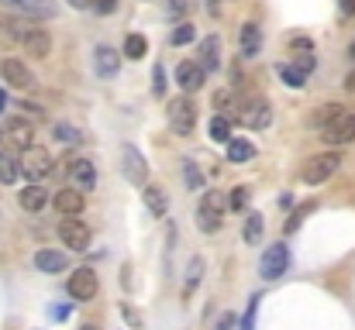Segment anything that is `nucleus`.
<instances>
[{"instance_id":"1","label":"nucleus","mask_w":355,"mask_h":330,"mask_svg":"<svg viewBox=\"0 0 355 330\" xmlns=\"http://www.w3.org/2000/svg\"><path fill=\"white\" fill-rule=\"evenodd\" d=\"M338 165H342V155L338 152H324V155H314L307 165H304V183L307 186H321V183H328L335 172H338Z\"/></svg>"},{"instance_id":"2","label":"nucleus","mask_w":355,"mask_h":330,"mask_svg":"<svg viewBox=\"0 0 355 330\" xmlns=\"http://www.w3.org/2000/svg\"><path fill=\"white\" fill-rule=\"evenodd\" d=\"M286 268H290V248L286 244H269L259 258V275L266 282H276V279L286 275Z\"/></svg>"},{"instance_id":"3","label":"nucleus","mask_w":355,"mask_h":330,"mask_svg":"<svg viewBox=\"0 0 355 330\" xmlns=\"http://www.w3.org/2000/svg\"><path fill=\"white\" fill-rule=\"evenodd\" d=\"M225 223V200L218 193H204V200L197 203V227L200 234H214Z\"/></svg>"},{"instance_id":"4","label":"nucleus","mask_w":355,"mask_h":330,"mask_svg":"<svg viewBox=\"0 0 355 330\" xmlns=\"http://www.w3.org/2000/svg\"><path fill=\"white\" fill-rule=\"evenodd\" d=\"M166 117H169V131L180 134V138H187L193 131V124H197V107H193V100L180 97V100H173L166 107Z\"/></svg>"},{"instance_id":"5","label":"nucleus","mask_w":355,"mask_h":330,"mask_svg":"<svg viewBox=\"0 0 355 330\" xmlns=\"http://www.w3.org/2000/svg\"><path fill=\"white\" fill-rule=\"evenodd\" d=\"M241 124L245 127H252V131H266L269 124H272V107H269V100H262V97H248L245 104H241Z\"/></svg>"},{"instance_id":"6","label":"nucleus","mask_w":355,"mask_h":330,"mask_svg":"<svg viewBox=\"0 0 355 330\" xmlns=\"http://www.w3.org/2000/svg\"><path fill=\"white\" fill-rule=\"evenodd\" d=\"M17 165H21V172H24L31 183H42V179L52 172V155H49L45 148H35V145H31V148H24V158H21Z\"/></svg>"},{"instance_id":"7","label":"nucleus","mask_w":355,"mask_h":330,"mask_svg":"<svg viewBox=\"0 0 355 330\" xmlns=\"http://www.w3.org/2000/svg\"><path fill=\"white\" fill-rule=\"evenodd\" d=\"M66 289H69V296H73L76 303H90V300L97 296L101 282H97L94 268H76V272L66 279Z\"/></svg>"},{"instance_id":"8","label":"nucleus","mask_w":355,"mask_h":330,"mask_svg":"<svg viewBox=\"0 0 355 330\" xmlns=\"http://www.w3.org/2000/svg\"><path fill=\"white\" fill-rule=\"evenodd\" d=\"M0 76H3V83H10L14 90H35V86H38V76H35L21 59H3V62H0Z\"/></svg>"},{"instance_id":"9","label":"nucleus","mask_w":355,"mask_h":330,"mask_svg":"<svg viewBox=\"0 0 355 330\" xmlns=\"http://www.w3.org/2000/svg\"><path fill=\"white\" fill-rule=\"evenodd\" d=\"M321 134H324L328 145H352L355 141V113L352 110H342L328 127H321Z\"/></svg>"},{"instance_id":"10","label":"nucleus","mask_w":355,"mask_h":330,"mask_svg":"<svg viewBox=\"0 0 355 330\" xmlns=\"http://www.w3.org/2000/svg\"><path fill=\"white\" fill-rule=\"evenodd\" d=\"M59 241H62L66 248H73V251H87V248H90V227H87L83 220L66 217L59 223Z\"/></svg>"},{"instance_id":"11","label":"nucleus","mask_w":355,"mask_h":330,"mask_svg":"<svg viewBox=\"0 0 355 330\" xmlns=\"http://www.w3.org/2000/svg\"><path fill=\"white\" fill-rule=\"evenodd\" d=\"M3 138L14 145V148H31L35 145V124L28 117H7L3 120Z\"/></svg>"},{"instance_id":"12","label":"nucleus","mask_w":355,"mask_h":330,"mask_svg":"<svg viewBox=\"0 0 355 330\" xmlns=\"http://www.w3.org/2000/svg\"><path fill=\"white\" fill-rule=\"evenodd\" d=\"M121 169H124L128 183L145 186V179H148V165H145V158H141V152H138L135 145H124V148H121Z\"/></svg>"},{"instance_id":"13","label":"nucleus","mask_w":355,"mask_h":330,"mask_svg":"<svg viewBox=\"0 0 355 330\" xmlns=\"http://www.w3.org/2000/svg\"><path fill=\"white\" fill-rule=\"evenodd\" d=\"M17 42H21V48H24L28 55H35V59H45V55L52 52V35H49L45 28H24Z\"/></svg>"},{"instance_id":"14","label":"nucleus","mask_w":355,"mask_h":330,"mask_svg":"<svg viewBox=\"0 0 355 330\" xmlns=\"http://www.w3.org/2000/svg\"><path fill=\"white\" fill-rule=\"evenodd\" d=\"M7 10H17L24 17H55L59 3L55 0H0Z\"/></svg>"},{"instance_id":"15","label":"nucleus","mask_w":355,"mask_h":330,"mask_svg":"<svg viewBox=\"0 0 355 330\" xmlns=\"http://www.w3.org/2000/svg\"><path fill=\"white\" fill-rule=\"evenodd\" d=\"M204 83H207V73H204L197 62H190V59H187V62H180V66H176V86H180L183 93H197Z\"/></svg>"},{"instance_id":"16","label":"nucleus","mask_w":355,"mask_h":330,"mask_svg":"<svg viewBox=\"0 0 355 330\" xmlns=\"http://www.w3.org/2000/svg\"><path fill=\"white\" fill-rule=\"evenodd\" d=\"M121 69V55L111 48V45H97L94 48V73L101 76V80H114Z\"/></svg>"},{"instance_id":"17","label":"nucleus","mask_w":355,"mask_h":330,"mask_svg":"<svg viewBox=\"0 0 355 330\" xmlns=\"http://www.w3.org/2000/svg\"><path fill=\"white\" fill-rule=\"evenodd\" d=\"M69 179H73V186H76L80 193L94 190V186H97V169H94V162H90V158H76V162L69 165Z\"/></svg>"},{"instance_id":"18","label":"nucleus","mask_w":355,"mask_h":330,"mask_svg":"<svg viewBox=\"0 0 355 330\" xmlns=\"http://www.w3.org/2000/svg\"><path fill=\"white\" fill-rule=\"evenodd\" d=\"M238 45H241V55H245V59H255V55L262 52V31H259L255 21H245V24H241Z\"/></svg>"},{"instance_id":"19","label":"nucleus","mask_w":355,"mask_h":330,"mask_svg":"<svg viewBox=\"0 0 355 330\" xmlns=\"http://www.w3.org/2000/svg\"><path fill=\"white\" fill-rule=\"evenodd\" d=\"M17 203H21V210H28V214H38V210H45V203H49V193H45V186H42V183H28V186L17 193Z\"/></svg>"},{"instance_id":"20","label":"nucleus","mask_w":355,"mask_h":330,"mask_svg":"<svg viewBox=\"0 0 355 330\" xmlns=\"http://www.w3.org/2000/svg\"><path fill=\"white\" fill-rule=\"evenodd\" d=\"M197 66L204 73H218V66H221V38L218 35H211V38L200 42V62Z\"/></svg>"},{"instance_id":"21","label":"nucleus","mask_w":355,"mask_h":330,"mask_svg":"<svg viewBox=\"0 0 355 330\" xmlns=\"http://www.w3.org/2000/svg\"><path fill=\"white\" fill-rule=\"evenodd\" d=\"M66 265H69V258H66L62 251H52V248H42V251L35 255V268H38V272H45V275H55V272H66Z\"/></svg>"},{"instance_id":"22","label":"nucleus","mask_w":355,"mask_h":330,"mask_svg":"<svg viewBox=\"0 0 355 330\" xmlns=\"http://www.w3.org/2000/svg\"><path fill=\"white\" fill-rule=\"evenodd\" d=\"M55 210L62 214V217H76L80 210H83V193L73 186V190H62V193H55Z\"/></svg>"},{"instance_id":"23","label":"nucleus","mask_w":355,"mask_h":330,"mask_svg":"<svg viewBox=\"0 0 355 330\" xmlns=\"http://www.w3.org/2000/svg\"><path fill=\"white\" fill-rule=\"evenodd\" d=\"M141 200H145L148 214H155V217H162V214L169 210V200H166V193H162L159 186H145V190H141Z\"/></svg>"},{"instance_id":"24","label":"nucleus","mask_w":355,"mask_h":330,"mask_svg":"<svg viewBox=\"0 0 355 330\" xmlns=\"http://www.w3.org/2000/svg\"><path fill=\"white\" fill-rule=\"evenodd\" d=\"M207 138H211V141H218V145L232 141V120H228L225 113L211 117V124H207Z\"/></svg>"},{"instance_id":"25","label":"nucleus","mask_w":355,"mask_h":330,"mask_svg":"<svg viewBox=\"0 0 355 330\" xmlns=\"http://www.w3.org/2000/svg\"><path fill=\"white\" fill-rule=\"evenodd\" d=\"M225 145H228V162H248V158H255V148L245 138H232Z\"/></svg>"},{"instance_id":"26","label":"nucleus","mask_w":355,"mask_h":330,"mask_svg":"<svg viewBox=\"0 0 355 330\" xmlns=\"http://www.w3.org/2000/svg\"><path fill=\"white\" fill-rule=\"evenodd\" d=\"M17 176H21L17 158H14L10 152H0V183H3V186H10V183H17Z\"/></svg>"},{"instance_id":"27","label":"nucleus","mask_w":355,"mask_h":330,"mask_svg":"<svg viewBox=\"0 0 355 330\" xmlns=\"http://www.w3.org/2000/svg\"><path fill=\"white\" fill-rule=\"evenodd\" d=\"M145 52H148V42H145V35H128V38H124V55H128L131 62L145 59Z\"/></svg>"},{"instance_id":"28","label":"nucleus","mask_w":355,"mask_h":330,"mask_svg":"<svg viewBox=\"0 0 355 330\" xmlns=\"http://www.w3.org/2000/svg\"><path fill=\"white\" fill-rule=\"evenodd\" d=\"M262 214H248L245 217V230H241V237H245V244H259L262 241Z\"/></svg>"},{"instance_id":"29","label":"nucleus","mask_w":355,"mask_h":330,"mask_svg":"<svg viewBox=\"0 0 355 330\" xmlns=\"http://www.w3.org/2000/svg\"><path fill=\"white\" fill-rule=\"evenodd\" d=\"M197 38V28L190 24V21H180L176 28H173V35H169V42L176 45V48H183V45H190Z\"/></svg>"},{"instance_id":"30","label":"nucleus","mask_w":355,"mask_h":330,"mask_svg":"<svg viewBox=\"0 0 355 330\" xmlns=\"http://www.w3.org/2000/svg\"><path fill=\"white\" fill-rule=\"evenodd\" d=\"M279 80H283V86H290V90H304V86H307V76L297 73L293 66H279Z\"/></svg>"},{"instance_id":"31","label":"nucleus","mask_w":355,"mask_h":330,"mask_svg":"<svg viewBox=\"0 0 355 330\" xmlns=\"http://www.w3.org/2000/svg\"><path fill=\"white\" fill-rule=\"evenodd\" d=\"M342 110H345V107H338V104H324V107L311 117V127H328V124H331V120H335Z\"/></svg>"},{"instance_id":"32","label":"nucleus","mask_w":355,"mask_h":330,"mask_svg":"<svg viewBox=\"0 0 355 330\" xmlns=\"http://www.w3.org/2000/svg\"><path fill=\"white\" fill-rule=\"evenodd\" d=\"M200 275H204V258H193V262H190V268H187V286H183V296H190V293L197 289Z\"/></svg>"},{"instance_id":"33","label":"nucleus","mask_w":355,"mask_h":330,"mask_svg":"<svg viewBox=\"0 0 355 330\" xmlns=\"http://www.w3.org/2000/svg\"><path fill=\"white\" fill-rule=\"evenodd\" d=\"M314 66H318V59H314V52H307V48H304L300 55H293V69H297V73H304V76H307V73H311Z\"/></svg>"},{"instance_id":"34","label":"nucleus","mask_w":355,"mask_h":330,"mask_svg":"<svg viewBox=\"0 0 355 330\" xmlns=\"http://www.w3.org/2000/svg\"><path fill=\"white\" fill-rule=\"evenodd\" d=\"M183 176H187V186H190V190H200V186H204V176L197 172V162H190V158L183 162Z\"/></svg>"},{"instance_id":"35","label":"nucleus","mask_w":355,"mask_h":330,"mask_svg":"<svg viewBox=\"0 0 355 330\" xmlns=\"http://www.w3.org/2000/svg\"><path fill=\"white\" fill-rule=\"evenodd\" d=\"M52 134H55V141H80L76 127H73V124H66V120H62V124H55V127H52Z\"/></svg>"},{"instance_id":"36","label":"nucleus","mask_w":355,"mask_h":330,"mask_svg":"<svg viewBox=\"0 0 355 330\" xmlns=\"http://www.w3.org/2000/svg\"><path fill=\"white\" fill-rule=\"evenodd\" d=\"M87 7H90L94 14L107 17V14H114V10H118V0H87Z\"/></svg>"},{"instance_id":"37","label":"nucleus","mask_w":355,"mask_h":330,"mask_svg":"<svg viewBox=\"0 0 355 330\" xmlns=\"http://www.w3.org/2000/svg\"><path fill=\"white\" fill-rule=\"evenodd\" d=\"M228 207H232V210H245V207H248V190H245V186H235V190H232Z\"/></svg>"},{"instance_id":"38","label":"nucleus","mask_w":355,"mask_h":330,"mask_svg":"<svg viewBox=\"0 0 355 330\" xmlns=\"http://www.w3.org/2000/svg\"><path fill=\"white\" fill-rule=\"evenodd\" d=\"M152 93H155V97H162V93H166V69H162V66H155V69H152Z\"/></svg>"},{"instance_id":"39","label":"nucleus","mask_w":355,"mask_h":330,"mask_svg":"<svg viewBox=\"0 0 355 330\" xmlns=\"http://www.w3.org/2000/svg\"><path fill=\"white\" fill-rule=\"evenodd\" d=\"M214 107L228 117V110H232V90H218V93H214Z\"/></svg>"},{"instance_id":"40","label":"nucleus","mask_w":355,"mask_h":330,"mask_svg":"<svg viewBox=\"0 0 355 330\" xmlns=\"http://www.w3.org/2000/svg\"><path fill=\"white\" fill-rule=\"evenodd\" d=\"M307 210H314V203H307V207H304V210H300V214H293V217L286 220V223H283V230H286V234H293V230H297V227H300V217H304V214H307Z\"/></svg>"},{"instance_id":"41","label":"nucleus","mask_w":355,"mask_h":330,"mask_svg":"<svg viewBox=\"0 0 355 330\" xmlns=\"http://www.w3.org/2000/svg\"><path fill=\"white\" fill-rule=\"evenodd\" d=\"M235 324H238L235 313H221V317H218V324H214V330H235Z\"/></svg>"},{"instance_id":"42","label":"nucleus","mask_w":355,"mask_h":330,"mask_svg":"<svg viewBox=\"0 0 355 330\" xmlns=\"http://www.w3.org/2000/svg\"><path fill=\"white\" fill-rule=\"evenodd\" d=\"M121 317H124V320H131V324H135V327H141V320H138V313H135V310H131V306H128V303H124V306H121Z\"/></svg>"},{"instance_id":"43","label":"nucleus","mask_w":355,"mask_h":330,"mask_svg":"<svg viewBox=\"0 0 355 330\" xmlns=\"http://www.w3.org/2000/svg\"><path fill=\"white\" fill-rule=\"evenodd\" d=\"M166 7H169V14H187V7H190V3H187V0H169Z\"/></svg>"},{"instance_id":"44","label":"nucleus","mask_w":355,"mask_h":330,"mask_svg":"<svg viewBox=\"0 0 355 330\" xmlns=\"http://www.w3.org/2000/svg\"><path fill=\"white\" fill-rule=\"evenodd\" d=\"M338 10L342 17H355V0H338Z\"/></svg>"},{"instance_id":"45","label":"nucleus","mask_w":355,"mask_h":330,"mask_svg":"<svg viewBox=\"0 0 355 330\" xmlns=\"http://www.w3.org/2000/svg\"><path fill=\"white\" fill-rule=\"evenodd\" d=\"M345 90H355V73H349V76H345Z\"/></svg>"},{"instance_id":"46","label":"nucleus","mask_w":355,"mask_h":330,"mask_svg":"<svg viewBox=\"0 0 355 330\" xmlns=\"http://www.w3.org/2000/svg\"><path fill=\"white\" fill-rule=\"evenodd\" d=\"M69 3H73V7H87V0H69Z\"/></svg>"},{"instance_id":"47","label":"nucleus","mask_w":355,"mask_h":330,"mask_svg":"<svg viewBox=\"0 0 355 330\" xmlns=\"http://www.w3.org/2000/svg\"><path fill=\"white\" fill-rule=\"evenodd\" d=\"M3 104H7V97H3V90H0V113H3Z\"/></svg>"},{"instance_id":"48","label":"nucleus","mask_w":355,"mask_h":330,"mask_svg":"<svg viewBox=\"0 0 355 330\" xmlns=\"http://www.w3.org/2000/svg\"><path fill=\"white\" fill-rule=\"evenodd\" d=\"M349 59H352V62H355V45H352V48H349Z\"/></svg>"},{"instance_id":"49","label":"nucleus","mask_w":355,"mask_h":330,"mask_svg":"<svg viewBox=\"0 0 355 330\" xmlns=\"http://www.w3.org/2000/svg\"><path fill=\"white\" fill-rule=\"evenodd\" d=\"M80 330H97V327H94V324H83V327H80Z\"/></svg>"}]
</instances>
